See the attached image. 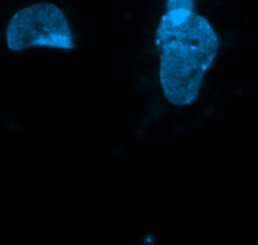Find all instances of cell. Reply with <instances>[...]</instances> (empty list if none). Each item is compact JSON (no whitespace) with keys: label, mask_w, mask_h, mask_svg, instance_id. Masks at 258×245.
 <instances>
[{"label":"cell","mask_w":258,"mask_h":245,"mask_svg":"<svg viewBox=\"0 0 258 245\" xmlns=\"http://www.w3.org/2000/svg\"><path fill=\"white\" fill-rule=\"evenodd\" d=\"M164 96L175 106L198 97L204 74L213 64L219 40L208 20L193 10H166L155 35Z\"/></svg>","instance_id":"6da1fadb"},{"label":"cell","mask_w":258,"mask_h":245,"mask_svg":"<svg viewBox=\"0 0 258 245\" xmlns=\"http://www.w3.org/2000/svg\"><path fill=\"white\" fill-rule=\"evenodd\" d=\"M7 44L13 52L29 47L75 48L68 20L52 3H35L15 13L7 28Z\"/></svg>","instance_id":"7a4b0ae2"},{"label":"cell","mask_w":258,"mask_h":245,"mask_svg":"<svg viewBox=\"0 0 258 245\" xmlns=\"http://www.w3.org/2000/svg\"><path fill=\"white\" fill-rule=\"evenodd\" d=\"M175 9H186L194 12V2L193 0H168L166 3V10Z\"/></svg>","instance_id":"3957f363"}]
</instances>
